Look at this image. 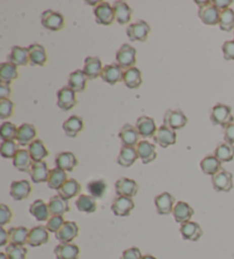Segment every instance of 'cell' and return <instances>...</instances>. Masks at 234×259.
I'll list each match as a JSON object with an SVG mask.
<instances>
[{
  "label": "cell",
  "instance_id": "obj_1",
  "mask_svg": "<svg viewBox=\"0 0 234 259\" xmlns=\"http://www.w3.org/2000/svg\"><path fill=\"white\" fill-rule=\"evenodd\" d=\"M210 121L215 126H220L224 129L226 128L228 124L234 122L231 106L220 104V103L213 106V109L210 111Z\"/></svg>",
  "mask_w": 234,
  "mask_h": 259
},
{
  "label": "cell",
  "instance_id": "obj_2",
  "mask_svg": "<svg viewBox=\"0 0 234 259\" xmlns=\"http://www.w3.org/2000/svg\"><path fill=\"white\" fill-rule=\"evenodd\" d=\"M199 5V19L206 25H216L219 23L220 12L214 6L213 2H196Z\"/></svg>",
  "mask_w": 234,
  "mask_h": 259
},
{
  "label": "cell",
  "instance_id": "obj_3",
  "mask_svg": "<svg viewBox=\"0 0 234 259\" xmlns=\"http://www.w3.org/2000/svg\"><path fill=\"white\" fill-rule=\"evenodd\" d=\"M136 49L133 46H130L128 44H124L115 54L116 64L125 71L134 68V65L136 64Z\"/></svg>",
  "mask_w": 234,
  "mask_h": 259
},
{
  "label": "cell",
  "instance_id": "obj_4",
  "mask_svg": "<svg viewBox=\"0 0 234 259\" xmlns=\"http://www.w3.org/2000/svg\"><path fill=\"white\" fill-rule=\"evenodd\" d=\"M126 32H127V37L130 41L145 42L151 32V28L147 22L137 21L135 23L129 24Z\"/></svg>",
  "mask_w": 234,
  "mask_h": 259
},
{
  "label": "cell",
  "instance_id": "obj_5",
  "mask_svg": "<svg viewBox=\"0 0 234 259\" xmlns=\"http://www.w3.org/2000/svg\"><path fill=\"white\" fill-rule=\"evenodd\" d=\"M42 24L45 29L56 32L64 28L65 21L61 13L48 10L42 14Z\"/></svg>",
  "mask_w": 234,
  "mask_h": 259
},
{
  "label": "cell",
  "instance_id": "obj_6",
  "mask_svg": "<svg viewBox=\"0 0 234 259\" xmlns=\"http://www.w3.org/2000/svg\"><path fill=\"white\" fill-rule=\"evenodd\" d=\"M164 124L172 131H179L187 124V118L181 110H168L164 115Z\"/></svg>",
  "mask_w": 234,
  "mask_h": 259
},
{
  "label": "cell",
  "instance_id": "obj_7",
  "mask_svg": "<svg viewBox=\"0 0 234 259\" xmlns=\"http://www.w3.org/2000/svg\"><path fill=\"white\" fill-rule=\"evenodd\" d=\"M94 15H95L96 23L101 25H111L115 20L113 7L105 2H101L95 6Z\"/></svg>",
  "mask_w": 234,
  "mask_h": 259
},
{
  "label": "cell",
  "instance_id": "obj_8",
  "mask_svg": "<svg viewBox=\"0 0 234 259\" xmlns=\"http://www.w3.org/2000/svg\"><path fill=\"white\" fill-rule=\"evenodd\" d=\"M75 92L70 87H63L57 92V106L64 112H67L78 104Z\"/></svg>",
  "mask_w": 234,
  "mask_h": 259
},
{
  "label": "cell",
  "instance_id": "obj_9",
  "mask_svg": "<svg viewBox=\"0 0 234 259\" xmlns=\"http://www.w3.org/2000/svg\"><path fill=\"white\" fill-rule=\"evenodd\" d=\"M214 190L217 192H229L233 189V175L225 169L220 170L211 177Z\"/></svg>",
  "mask_w": 234,
  "mask_h": 259
},
{
  "label": "cell",
  "instance_id": "obj_10",
  "mask_svg": "<svg viewBox=\"0 0 234 259\" xmlns=\"http://www.w3.org/2000/svg\"><path fill=\"white\" fill-rule=\"evenodd\" d=\"M116 196H126V198H134L138 193V184L130 178H120L114 184Z\"/></svg>",
  "mask_w": 234,
  "mask_h": 259
},
{
  "label": "cell",
  "instance_id": "obj_11",
  "mask_svg": "<svg viewBox=\"0 0 234 259\" xmlns=\"http://www.w3.org/2000/svg\"><path fill=\"white\" fill-rule=\"evenodd\" d=\"M124 72L125 71L116 63L107 64L103 68L101 79L104 82L111 84V86H114L118 82L124 81Z\"/></svg>",
  "mask_w": 234,
  "mask_h": 259
},
{
  "label": "cell",
  "instance_id": "obj_12",
  "mask_svg": "<svg viewBox=\"0 0 234 259\" xmlns=\"http://www.w3.org/2000/svg\"><path fill=\"white\" fill-rule=\"evenodd\" d=\"M134 208H135V203L133 199L126 198V196H116L111 205L112 212L118 217L129 216Z\"/></svg>",
  "mask_w": 234,
  "mask_h": 259
},
{
  "label": "cell",
  "instance_id": "obj_13",
  "mask_svg": "<svg viewBox=\"0 0 234 259\" xmlns=\"http://www.w3.org/2000/svg\"><path fill=\"white\" fill-rule=\"evenodd\" d=\"M37 140V129L31 123H22L17 131L16 143L21 146H29Z\"/></svg>",
  "mask_w": 234,
  "mask_h": 259
},
{
  "label": "cell",
  "instance_id": "obj_14",
  "mask_svg": "<svg viewBox=\"0 0 234 259\" xmlns=\"http://www.w3.org/2000/svg\"><path fill=\"white\" fill-rule=\"evenodd\" d=\"M176 133L172 131V129H169L168 127H166L165 124L158 128L154 137H153L154 143L159 144L161 147H164V149H167L168 146L176 144Z\"/></svg>",
  "mask_w": 234,
  "mask_h": 259
},
{
  "label": "cell",
  "instance_id": "obj_15",
  "mask_svg": "<svg viewBox=\"0 0 234 259\" xmlns=\"http://www.w3.org/2000/svg\"><path fill=\"white\" fill-rule=\"evenodd\" d=\"M119 137L121 143H123V146L137 147V145L139 144V137H141V135H139L136 127H133L132 124L126 123L124 124V127L121 128Z\"/></svg>",
  "mask_w": 234,
  "mask_h": 259
},
{
  "label": "cell",
  "instance_id": "obj_16",
  "mask_svg": "<svg viewBox=\"0 0 234 259\" xmlns=\"http://www.w3.org/2000/svg\"><path fill=\"white\" fill-rule=\"evenodd\" d=\"M104 66L102 65V61L97 56H88L85 60L84 73L86 74L88 80H95L101 77V73Z\"/></svg>",
  "mask_w": 234,
  "mask_h": 259
},
{
  "label": "cell",
  "instance_id": "obj_17",
  "mask_svg": "<svg viewBox=\"0 0 234 259\" xmlns=\"http://www.w3.org/2000/svg\"><path fill=\"white\" fill-rule=\"evenodd\" d=\"M78 166V159L72 152H60L55 157V167L63 171H73Z\"/></svg>",
  "mask_w": 234,
  "mask_h": 259
},
{
  "label": "cell",
  "instance_id": "obj_18",
  "mask_svg": "<svg viewBox=\"0 0 234 259\" xmlns=\"http://www.w3.org/2000/svg\"><path fill=\"white\" fill-rule=\"evenodd\" d=\"M174 203L175 198L172 194L168 193V192L161 193L154 198L157 212H158L159 215H169V213H172L175 207Z\"/></svg>",
  "mask_w": 234,
  "mask_h": 259
},
{
  "label": "cell",
  "instance_id": "obj_19",
  "mask_svg": "<svg viewBox=\"0 0 234 259\" xmlns=\"http://www.w3.org/2000/svg\"><path fill=\"white\" fill-rule=\"evenodd\" d=\"M49 241V232L46 226H35L29 232L28 244L30 247H40Z\"/></svg>",
  "mask_w": 234,
  "mask_h": 259
},
{
  "label": "cell",
  "instance_id": "obj_20",
  "mask_svg": "<svg viewBox=\"0 0 234 259\" xmlns=\"http://www.w3.org/2000/svg\"><path fill=\"white\" fill-rule=\"evenodd\" d=\"M31 192H32V187L28 181H15L11 184L10 194L15 201L28 199Z\"/></svg>",
  "mask_w": 234,
  "mask_h": 259
},
{
  "label": "cell",
  "instance_id": "obj_21",
  "mask_svg": "<svg viewBox=\"0 0 234 259\" xmlns=\"http://www.w3.org/2000/svg\"><path fill=\"white\" fill-rule=\"evenodd\" d=\"M29 48V60L30 64L32 66H44L46 65L48 56L46 53V48L43 45L33 44L30 45Z\"/></svg>",
  "mask_w": 234,
  "mask_h": 259
},
{
  "label": "cell",
  "instance_id": "obj_22",
  "mask_svg": "<svg viewBox=\"0 0 234 259\" xmlns=\"http://www.w3.org/2000/svg\"><path fill=\"white\" fill-rule=\"evenodd\" d=\"M136 129L143 138H153L157 131H158L154 120L150 117H146V115H142L137 119Z\"/></svg>",
  "mask_w": 234,
  "mask_h": 259
},
{
  "label": "cell",
  "instance_id": "obj_23",
  "mask_svg": "<svg viewBox=\"0 0 234 259\" xmlns=\"http://www.w3.org/2000/svg\"><path fill=\"white\" fill-rule=\"evenodd\" d=\"M79 234V227L74 222H65L62 229L55 234L61 243H71Z\"/></svg>",
  "mask_w": 234,
  "mask_h": 259
},
{
  "label": "cell",
  "instance_id": "obj_24",
  "mask_svg": "<svg viewBox=\"0 0 234 259\" xmlns=\"http://www.w3.org/2000/svg\"><path fill=\"white\" fill-rule=\"evenodd\" d=\"M179 232H181L182 238L187 241H198L204 235L201 226L196 222H187L181 224Z\"/></svg>",
  "mask_w": 234,
  "mask_h": 259
},
{
  "label": "cell",
  "instance_id": "obj_25",
  "mask_svg": "<svg viewBox=\"0 0 234 259\" xmlns=\"http://www.w3.org/2000/svg\"><path fill=\"white\" fill-rule=\"evenodd\" d=\"M173 215L175 221L179 223V224H184V223L191 222L192 216L194 215V209H193L188 203L179 201V202L175 204Z\"/></svg>",
  "mask_w": 234,
  "mask_h": 259
},
{
  "label": "cell",
  "instance_id": "obj_26",
  "mask_svg": "<svg viewBox=\"0 0 234 259\" xmlns=\"http://www.w3.org/2000/svg\"><path fill=\"white\" fill-rule=\"evenodd\" d=\"M56 259H79L80 249L73 243H60L54 249Z\"/></svg>",
  "mask_w": 234,
  "mask_h": 259
},
{
  "label": "cell",
  "instance_id": "obj_27",
  "mask_svg": "<svg viewBox=\"0 0 234 259\" xmlns=\"http://www.w3.org/2000/svg\"><path fill=\"white\" fill-rule=\"evenodd\" d=\"M138 158L142 160L144 164L151 163L157 159V151L155 145L147 141H141L136 147Z\"/></svg>",
  "mask_w": 234,
  "mask_h": 259
},
{
  "label": "cell",
  "instance_id": "obj_28",
  "mask_svg": "<svg viewBox=\"0 0 234 259\" xmlns=\"http://www.w3.org/2000/svg\"><path fill=\"white\" fill-rule=\"evenodd\" d=\"M112 7H113L115 21L121 25L128 24L130 20H132V14H133L132 8L129 7L128 4L125 2H120L119 0V2H114Z\"/></svg>",
  "mask_w": 234,
  "mask_h": 259
},
{
  "label": "cell",
  "instance_id": "obj_29",
  "mask_svg": "<svg viewBox=\"0 0 234 259\" xmlns=\"http://www.w3.org/2000/svg\"><path fill=\"white\" fill-rule=\"evenodd\" d=\"M49 172H51V170L48 169V164L45 161H40L33 162L29 174L33 183H35V184H40V183L48 182Z\"/></svg>",
  "mask_w": 234,
  "mask_h": 259
},
{
  "label": "cell",
  "instance_id": "obj_30",
  "mask_svg": "<svg viewBox=\"0 0 234 259\" xmlns=\"http://www.w3.org/2000/svg\"><path fill=\"white\" fill-rule=\"evenodd\" d=\"M8 62L13 65L17 66H25L30 63L29 60V48L14 46L8 55Z\"/></svg>",
  "mask_w": 234,
  "mask_h": 259
},
{
  "label": "cell",
  "instance_id": "obj_31",
  "mask_svg": "<svg viewBox=\"0 0 234 259\" xmlns=\"http://www.w3.org/2000/svg\"><path fill=\"white\" fill-rule=\"evenodd\" d=\"M48 208L52 216H64V213L70 211L69 201L61 198L58 194L49 199Z\"/></svg>",
  "mask_w": 234,
  "mask_h": 259
},
{
  "label": "cell",
  "instance_id": "obj_32",
  "mask_svg": "<svg viewBox=\"0 0 234 259\" xmlns=\"http://www.w3.org/2000/svg\"><path fill=\"white\" fill-rule=\"evenodd\" d=\"M84 120L78 115H71L69 119H66L63 122V131L67 137L74 138L78 136V134L84 129Z\"/></svg>",
  "mask_w": 234,
  "mask_h": 259
},
{
  "label": "cell",
  "instance_id": "obj_33",
  "mask_svg": "<svg viewBox=\"0 0 234 259\" xmlns=\"http://www.w3.org/2000/svg\"><path fill=\"white\" fill-rule=\"evenodd\" d=\"M87 80L88 78L86 77V74L84 73L83 70H75L69 75L67 87L73 89L75 93H83L86 91Z\"/></svg>",
  "mask_w": 234,
  "mask_h": 259
},
{
  "label": "cell",
  "instance_id": "obj_34",
  "mask_svg": "<svg viewBox=\"0 0 234 259\" xmlns=\"http://www.w3.org/2000/svg\"><path fill=\"white\" fill-rule=\"evenodd\" d=\"M14 167L22 172H30L31 167L33 164V160L31 158L28 150H19L16 155L13 159Z\"/></svg>",
  "mask_w": 234,
  "mask_h": 259
},
{
  "label": "cell",
  "instance_id": "obj_35",
  "mask_svg": "<svg viewBox=\"0 0 234 259\" xmlns=\"http://www.w3.org/2000/svg\"><path fill=\"white\" fill-rule=\"evenodd\" d=\"M29 211L38 222H48L52 216L48 203H45L43 200H35L34 202L31 203Z\"/></svg>",
  "mask_w": 234,
  "mask_h": 259
},
{
  "label": "cell",
  "instance_id": "obj_36",
  "mask_svg": "<svg viewBox=\"0 0 234 259\" xmlns=\"http://www.w3.org/2000/svg\"><path fill=\"white\" fill-rule=\"evenodd\" d=\"M137 159H138V154H137V150L135 149V147L123 146L119 152L116 162H118L121 167L129 168L136 162Z\"/></svg>",
  "mask_w": 234,
  "mask_h": 259
},
{
  "label": "cell",
  "instance_id": "obj_37",
  "mask_svg": "<svg viewBox=\"0 0 234 259\" xmlns=\"http://www.w3.org/2000/svg\"><path fill=\"white\" fill-rule=\"evenodd\" d=\"M57 192L61 198L69 201L70 199H73L80 194V192H82V185L79 184L78 181L73 180V178H70V180H67L65 182V184Z\"/></svg>",
  "mask_w": 234,
  "mask_h": 259
},
{
  "label": "cell",
  "instance_id": "obj_38",
  "mask_svg": "<svg viewBox=\"0 0 234 259\" xmlns=\"http://www.w3.org/2000/svg\"><path fill=\"white\" fill-rule=\"evenodd\" d=\"M67 180H69V178H67L66 171H63V170H61V169L55 167L54 169H51L47 185L49 189L58 191L63 185L65 184V182Z\"/></svg>",
  "mask_w": 234,
  "mask_h": 259
},
{
  "label": "cell",
  "instance_id": "obj_39",
  "mask_svg": "<svg viewBox=\"0 0 234 259\" xmlns=\"http://www.w3.org/2000/svg\"><path fill=\"white\" fill-rule=\"evenodd\" d=\"M28 151L32 158L33 162H40L43 161L45 158L49 155V152L45 146L44 142L42 140H35L28 146Z\"/></svg>",
  "mask_w": 234,
  "mask_h": 259
},
{
  "label": "cell",
  "instance_id": "obj_40",
  "mask_svg": "<svg viewBox=\"0 0 234 259\" xmlns=\"http://www.w3.org/2000/svg\"><path fill=\"white\" fill-rule=\"evenodd\" d=\"M19 78L17 68L10 62H4L0 64V81L2 83L11 84L13 81Z\"/></svg>",
  "mask_w": 234,
  "mask_h": 259
},
{
  "label": "cell",
  "instance_id": "obj_41",
  "mask_svg": "<svg viewBox=\"0 0 234 259\" xmlns=\"http://www.w3.org/2000/svg\"><path fill=\"white\" fill-rule=\"evenodd\" d=\"M29 232L30 231L23 226L11 227L8 230V233H10V243L24 247L25 244H28Z\"/></svg>",
  "mask_w": 234,
  "mask_h": 259
},
{
  "label": "cell",
  "instance_id": "obj_42",
  "mask_svg": "<svg viewBox=\"0 0 234 259\" xmlns=\"http://www.w3.org/2000/svg\"><path fill=\"white\" fill-rule=\"evenodd\" d=\"M200 168L206 175L213 177L222 169V162L215 155H207L200 162Z\"/></svg>",
  "mask_w": 234,
  "mask_h": 259
},
{
  "label": "cell",
  "instance_id": "obj_43",
  "mask_svg": "<svg viewBox=\"0 0 234 259\" xmlns=\"http://www.w3.org/2000/svg\"><path fill=\"white\" fill-rule=\"evenodd\" d=\"M124 82L129 89H137L142 84V73L137 68H130L124 72Z\"/></svg>",
  "mask_w": 234,
  "mask_h": 259
},
{
  "label": "cell",
  "instance_id": "obj_44",
  "mask_svg": "<svg viewBox=\"0 0 234 259\" xmlns=\"http://www.w3.org/2000/svg\"><path fill=\"white\" fill-rule=\"evenodd\" d=\"M75 207L78 208V210L80 212L93 213L95 212L97 209L96 199H94L92 195L80 194L79 198L75 201Z\"/></svg>",
  "mask_w": 234,
  "mask_h": 259
},
{
  "label": "cell",
  "instance_id": "obj_45",
  "mask_svg": "<svg viewBox=\"0 0 234 259\" xmlns=\"http://www.w3.org/2000/svg\"><path fill=\"white\" fill-rule=\"evenodd\" d=\"M214 155L220 162H229L234 158V145L228 143H220L214 151Z\"/></svg>",
  "mask_w": 234,
  "mask_h": 259
},
{
  "label": "cell",
  "instance_id": "obj_46",
  "mask_svg": "<svg viewBox=\"0 0 234 259\" xmlns=\"http://www.w3.org/2000/svg\"><path fill=\"white\" fill-rule=\"evenodd\" d=\"M87 191L94 199H102L107 191V184L103 180H94L87 184Z\"/></svg>",
  "mask_w": 234,
  "mask_h": 259
},
{
  "label": "cell",
  "instance_id": "obj_47",
  "mask_svg": "<svg viewBox=\"0 0 234 259\" xmlns=\"http://www.w3.org/2000/svg\"><path fill=\"white\" fill-rule=\"evenodd\" d=\"M218 24L220 30L225 31V32L232 31L234 29V11L228 8V10L220 12Z\"/></svg>",
  "mask_w": 234,
  "mask_h": 259
},
{
  "label": "cell",
  "instance_id": "obj_48",
  "mask_svg": "<svg viewBox=\"0 0 234 259\" xmlns=\"http://www.w3.org/2000/svg\"><path fill=\"white\" fill-rule=\"evenodd\" d=\"M19 150V144L15 141H3L0 145V154L5 159H14Z\"/></svg>",
  "mask_w": 234,
  "mask_h": 259
},
{
  "label": "cell",
  "instance_id": "obj_49",
  "mask_svg": "<svg viewBox=\"0 0 234 259\" xmlns=\"http://www.w3.org/2000/svg\"><path fill=\"white\" fill-rule=\"evenodd\" d=\"M17 128L13 122H4L0 127V138L3 141H16Z\"/></svg>",
  "mask_w": 234,
  "mask_h": 259
},
{
  "label": "cell",
  "instance_id": "obj_50",
  "mask_svg": "<svg viewBox=\"0 0 234 259\" xmlns=\"http://www.w3.org/2000/svg\"><path fill=\"white\" fill-rule=\"evenodd\" d=\"M5 252L10 259H25L28 254V249L22 245H16L10 243L6 247Z\"/></svg>",
  "mask_w": 234,
  "mask_h": 259
},
{
  "label": "cell",
  "instance_id": "obj_51",
  "mask_svg": "<svg viewBox=\"0 0 234 259\" xmlns=\"http://www.w3.org/2000/svg\"><path fill=\"white\" fill-rule=\"evenodd\" d=\"M14 113V103L11 100H0V119L11 118Z\"/></svg>",
  "mask_w": 234,
  "mask_h": 259
},
{
  "label": "cell",
  "instance_id": "obj_52",
  "mask_svg": "<svg viewBox=\"0 0 234 259\" xmlns=\"http://www.w3.org/2000/svg\"><path fill=\"white\" fill-rule=\"evenodd\" d=\"M64 218H63V216H52L51 218H49L47 224H46V227L49 233H57L58 231H60L62 229V226L64 225Z\"/></svg>",
  "mask_w": 234,
  "mask_h": 259
},
{
  "label": "cell",
  "instance_id": "obj_53",
  "mask_svg": "<svg viewBox=\"0 0 234 259\" xmlns=\"http://www.w3.org/2000/svg\"><path fill=\"white\" fill-rule=\"evenodd\" d=\"M13 218V212L10 209V207H7L6 204H0V225L2 227L5 226L8 223H11Z\"/></svg>",
  "mask_w": 234,
  "mask_h": 259
},
{
  "label": "cell",
  "instance_id": "obj_54",
  "mask_svg": "<svg viewBox=\"0 0 234 259\" xmlns=\"http://www.w3.org/2000/svg\"><path fill=\"white\" fill-rule=\"evenodd\" d=\"M224 59L226 61H234V40L225 41L222 47Z\"/></svg>",
  "mask_w": 234,
  "mask_h": 259
},
{
  "label": "cell",
  "instance_id": "obj_55",
  "mask_svg": "<svg viewBox=\"0 0 234 259\" xmlns=\"http://www.w3.org/2000/svg\"><path fill=\"white\" fill-rule=\"evenodd\" d=\"M142 252L137 247L126 249L121 254L120 259H142Z\"/></svg>",
  "mask_w": 234,
  "mask_h": 259
},
{
  "label": "cell",
  "instance_id": "obj_56",
  "mask_svg": "<svg viewBox=\"0 0 234 259\" xmlns=\"http://www.w3.org/2000/svg\"><path fill=\"white\" fill-rule=\"evenodd\" d=\"M224 141L225 143L234 145V122L224 129Z\"/></svg>",
  "mask_w": 234,
  "mask_h": 259
},
{
  "label": "cell",
  "instance_id": "obj_57",
  "mask_svg": "<svg viewBox=\"0 0 234 259\" xmlns=\"http://www.w3.org/2000/svg\"><path fill=\"white\" fill-rule=\"evenodd\" d=\"M12 95L11 84L0 83V100H10Z\"/></svg>",
  "mask_w": 234,
  "mask_h": 259
},
{
  "label": "cell",
  "instance_id": "obj_58",
  "mask_svg": "<svg viewBox=\"0 0 234 259\" xmlns=\"http://www.w3.org/2000/svg\"><path fill=\"white\" fill-rule=\"evenodd\" d=\"M232 0H214V6L217 8L219 12H223L225 10H228L229 5H232Z\"/></svg>",
  "mask_w": 234,
  "mask_h": 259
},
{
  "label": "cell",
  "instance_id": "obj_59",
  "mask_svg": "<svg viewBox=\"0 0 234 259\" xmlns=\"http://www.w3.org/2000/svg\"><path fill=\"white\" fill-rule=\"evenodd\" d=\"M10 242V233L4 227L0 229V247H7Z\"/></svg>",
  "mask_w": 234,
  "mask_h": 259
},
{
  "label": "cell",
  "instance_id": "obj_60",
  "mask_svg": "<svg viewBox=\"0 0 234 259\" xmlns=\"http://www.w3.org/2000/svg\"><path fill=\"white\" fill-rule=\"evenodd\" d=\"M142 259H157L154 256H151V254H145V256H143Z\"/></svg>",
  "mask_w": 234,
  "mask_h": 259
},
{
  "label": "cell",
  "instance_id": "obj_61",
  "mask_svg": "<svg viewBox=\"0 0 234 259\" xmlns=\"http://www.w3.org/2000/svg\"><path fill=\"white\" fill-rule=\"evenodd\" d=\"M0 259H10L7 257L6 252H0Z\"/></svg>",
  "mask_w": 234,
  "mask_h": 259
}]
</instances>
